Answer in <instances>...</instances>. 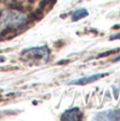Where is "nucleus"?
<instances>
[{"label":"nucleus","mask_w":120,"mask_h":121,"mask_svg":"<svg viewBox=\"0 0 120 121\" xmlns=\"http://www.w3.org/2000/svg\"><path fill=\"white\" fill-rule=\"evenodd\" d=\"M1 20L4 26H6L10 30H12V29H17V28H20L22 26H25L27 23L28 18L21 12L14 10V11H10V12L4 13Z\"/></svg>","instance_id":"f257e3e1"},{"label":"nucleus","mask_w":120,"mask_h":121,"mask_svg":"<svg viewBox=\"0 0 120 121\" xmlns=\"http://www.w3.org/2000/svg\"><path fill=\"white\" fill-rule=\"evenodd\" d=\"M22 54H25L29 59H46L48 60L49 54H50V50L47 46L42 47H33V48L25 49L22 50Z\"/></svg>","instance_id":"f03ea898"},{"label":"nucleus","mask_w":120,"mask_h":121,"mask_svg":"<svg viewBox=\"0 0 120 121\" xmlns=\"http://www.w3.org/2000/svg\"><path fill=\"white\" fill-rule=\"evenodd\" d=\"M94 120H120V108L101 112L94 117Z\"/></svg>","instance_id":"7ed1b4c3"},{"label":"nucleus","mask_w":120,"mask_h":121,"mask_svg":"<svg viewBox=\"0 0 120 121\" xmlns=\"http://www.w3.org/2000/svg\"><path fill=\"white\" fill-rule=\"evenodd\" d=\"M110 73H96V74H93L90 77H84V78H81L79 80H73V81L69 82V84L71 85H84V84H88L91 83V82H96L98 80H100L101 78H104L106 75H108Z\"/></svg>","instance_id":"20e7f679"},{"label":"nucleus","mask_w":120,"mask_h":121,"mask_svg":"<svg viewBox=\"0 0 120 121\" xmlns=\"http://www.w3.org/2000/svg\"><path fill=\"white\" fill-rule=\"evenodd\" d=\"M82 112L79 107H72L65 111L61 116V120H81L82 119Z\"/></svg>","instance_id":"39448f33"},{"label":"nucleus","mask_w":120,"mask_h":121,"mask_svg":"<svg viewBox=\"0 0 120 121\" xmlns=\"http://www.w3.org/2000/svg\"><path fill=\"white\" fill-rule=\"evenodd\" d=\"M88 15V11L85 10V9H78V10L73 11L71 13V20L72 21H78L80 19L84 18Z\"/></svg>","instance_id":"423d86ee"},{"label":"nucleus","mask_w":120,"mask_h":121,"mask_svg":"<svg viewBox=\"0 0 120 121\" xmlns=\"http://www.w3.org/2000/svg\"><path fill=\"white\" fill-rule=\"evenodd\" d=\"M43 16H44V10H43V9H40V8H37L33 13H32L31 18L32 19H35V20H38V19H40Z\"/></svg>","instance_id":"0eeeda50"},{"label":"nucleus","mask_w":120,"mask_h":121,"mask_svg":"<svg viewBox=\"0 0 120 121\" xmlns=\"http://www.w3.org/2000/svg\"><path fill=\"white\" fill-rule=\"evenodd\" d=\"M118 51H120V48H117V49H114V50H108V51H105V52H102L100 54H98L96 56V59H101V57H106L108 55H112V54H115L117 53Z\"/></svg>","instance_id":"6e6552de"},{"label":"nucleus","mask_w":120,"mask_h":121,"mask_svg":"<svg viewBox=\"0 0 120 121\" xmlns=\"http://www.w3.org/2000/svg\"><path fill=\"white\" fill-rule=\"evenodd\" d=\"M110 39H111V40H114V39H120V32H119V33L114 34V35H112V36L110 37Z\"/></svg>","instance_id":"1a4fd4ad"},{"label":"nucleus","mask_w":120,"mask_h":121,"mask_svg":"<svg viewBox=\"0 0 120 121\" xmlns=\"http://www.w3.org/2000/svg\"><path fill=\"white\" fill-rule=\"evenodd\" d=\"M119 60H120V54L117 57H115V59L113 60V62H119Z\"/></svg>","instance_id":"9d476101"},{"label":"nucleus","mask_w":120,"mask_h":121,"mask_svg":"<svg viewBox=\"0 0 120 121\" xmlns=\"http://www.w3.org/2000/svg\"><path fill=\"white\" fill-rule=\"evenodd\" d=\"M4 60H5V57L2 56V55H0V63H3Z\"/></svg>","instance_id":"9b49d317"},{"label":"nucleus","mask_w":120,"mask_h":121,"mask_svg":"<svg viewBox=\"0 0 120 121\" xmlns=\"http://www.w3.org/2000/svg\"><path fill=\"white\" fill-rule=\"evenodd\" d=\"M65 63H68V60H61V62H59L57 64H65Z\"/></svg>","instance_id":"f8f14e48"},{"label":"nucleus","mask_w":120,"mask_h":121,"mask_svg":"<svg viewBox=\"0 0 120 121\" xmlns=\"http://www.w3.org/2000/svg\"><path fill=\"white\" fill-rule=\"evenodd\" d=\"M28 1L30 2V3H34L35 1H37V0H28Z\"/></svg>","instance_id":"ddd939ff"}]
</instances>
